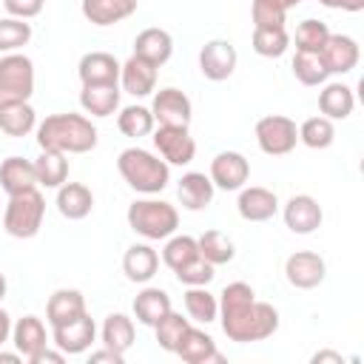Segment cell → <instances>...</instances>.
Here are the masks:
<instances>
[{"label":"cell","mask_w":364,"mask_h":364,"mask_svg":"<svg viewBox=\"0 0 364 364\" xmlns=\"http://www.w3.org/2000/svg\"><path fill=\"white\" fill-rule=\"evenodd\" d=\"M219 321L230 341L250 344L264 341L279 330V310L267 301H259L250 284L230 282L219 293Z\"/></svg>","instance_id":"obj_1"},{"label":"cell","mask_w":364,"mask_h":364,"mask_svg":"<svg viewBox=\"0 0 364 364\" xmlns=\"http://www.w3.org/2000/svg\"><path fill=\"white\" fill-rule=\"evenodd\" d=\"M37 145L40 151H60V154H88L97 148V128L82 114H51L37 125Z\"/></svg>","instance_id":"obj_2"},{"label":"cell","mask_w":364,"mask_h":364,"mask_svg":"<svg viewBox=\"0 0 364 364\" xmlns=\"http://www.w3.org/2000/svg\"><path fill=\"white\" fill-rule=\"evenodd\" d=\"M117 171L139 193H159L171 182V165L145 148H125L117 156Z\"/></svg>","instance_id":"obj_3"},{"label":"cell","mask_w":364,"mask_h":364,"mask_svg":"<svg viewBox=\"0 0 364 364\" xmlns=\"http://www.w3.org/2000/svg\"><path fill=\"white\" fill-rule=\"evenodd\" d=\"M128 228L151 242L168 239L179 228V213L162 199H136L128 205Z\"/></svg>","instance_id":"obj_4"},{"label":"cell","mask_w":364,"mask_h":364,"mask_svg":"<svg viewBox=\"0 0 364 364\" xmlns=\"http://www.w3.org/2000/svg\"><path fill=\"white\" fill-rule=\"evenodd\" d=\"M43 216H46V199L37 188H31V191L9 196V205L3 213V228L14 239H31L40 233Z\"/></svg>","instance_id":"obj_5"},{"label":"cell","mask_w":364,"mask_h":364,"mask_svg":"<svg viewBox=\"0 0 364 364\" xmlns=\"http://www.w3.org/2000/svg\"><path fill=\"white\" fill-rule=\"evenodd\" d=\"M34 94V63L26 54H3L0 57V105L28 102Z\"/></svg>","instance_id":"obj_6"},{"label":"cell","mask_w":364,"mask_h":364,"mask_svg":"<svg viewBox=\"0 0 364 364\" xmlns=\"http://www.w3.org/2000/svg\"><path fill=\"white\" fill-rule=\"evenodd\" d=\"M256 142L267 156H284L299 142V128L284 114H267L256 122Z\"/></svg>","instance_id":"obj_7"},{"label":"cell","mask_w":364,"mask_h":364,"mask_svg":"<svg viewBox=\"0 0 364 364\" xmlns=\"http://www.w3.org/2000/svg\"><path fill=\"white\" fill-rule=\"evenodd\" d=\"M154 145L168 165H188L196 156V142L182 125H159L154 131Z\"/></svg>","instance_id":"obj_8"},{"label":"cell","mask_w":364,"mask_h":364,"mask_svg":"<svg viewBox=\"0 0 364 364\" xmlns=\"http://www.w3.org/2000/svg\"><path fill=\"white\" fill-rule=\"evenodd\" d=\"M151 114H154V122H159V125H182V128H188L191 117H193V105H191L185 91H179V88H159L154 94Z\"/></svg>","instance_id":"obj_9"},{"label":"cell","mask_w":364,"mask_h":364,"mask_svg":"<svg viewBox=\"0 0 364 364\" xmlns=\"http://www.w3.org/2000/svg\"><path fill=\"white\" fill-rule=\"evenodd\" d=\"M284 276H287V282H290L293 287H299V290H313V287H318V284L324 282L327 264H324V259H321L318 253H313V250H296V253H290L287 262H284Z\"/></svg>","instance_id":"obj_10"},{"label":"cell","mask_w":364,"mask_h":364,"mask_svg":"<svg viewBox=\"0 0 364 364\" xmlns=\"http://www.w3.org/2000/svg\"><path fill=\"white\" fill-rule=\"evenodd\" d=\"M51 330H54V333H51L54 347L63 350L65 355H80V353H85V350L94 344V338H97V324H94V318H91L88 313H82L80 318H74V321H68V324L51 327Z\"/></svg>","instance_id":"obj_11"},{"label":"cell","mask_w":364,"mask_h":364,"mask_svg":"<svg viewBox=\"0 0 364 364\" xmlns=\"http://www.w3.org/2000/svg\"><path fill=\"white\" fill-rule=\"evenodd\" d=\"M247 176H250V162L239 151H222L210 162V182H213V188L239 191V188H245Z\"/></svg>","instance_id":"obj_12"},{"label":"cell","mask_w":364,"mask_h":364,"mask_svg":"<svg viewBox=\"0 0 364 364\" xmlns=\"http://www.w3.org/2000/svg\"><path fill=\"white\" fill-rule=\"evenodd\" d=\"M236 60H239V54L228 40H210L199 51V71L208 80L222 82L236 71Z\"/></svg>","instance_id":"obj_13"},{"label":"cell","mask_w":364,"mask_h":364,"mask_svg":"<svg viewBox=\"0 0 364 364\" xmlns=\"http://www.w3.org/2000/svg\"><path fill=\"white\" fill-rule=\"evenodd\" d=\"M282 216H284V225H287L293 233H299V236L313 233L316 228H321V219H324L321 205H318L310 193L290 196L287 205H284V210H282Z\"/></svg>","instance_id":"obj_14"},{"label":"cell","mask_w":364,"mask_h":364,"mask_svg":"<svg viewBox=\"0 0 364 364\" xmlns=\"http://www.w3.org/2000/svg\"><path fill=\"white\" fill-rule=\"evenodd\" d=\"M173 353L182 361H188V364H222L225 361V355L216 350V341L205 330H196L191 324L182 333V338H179V344H176Z\"/></svg>","instance_id":"obj_15"},{"label":"cell","mask_w":364,"mask_h":364,"mask_svg":"<svg viewBox=\"0 0 364 364\" xmlns=\"http://www.w3.org/2000/svg\"><path fill=\"white\" fill-rule=\"evenodd\" d=\"M119 68H122V63H117L114 54L88 51V54H82L77 74H80L82 85H114V82H119Z\"/></svg>","instance_id":"obj_16"},{"label":"cell","mask_w":364,"mask_h":364,"mask_svg":"<svg viewBox=\"0 0 364 364\" xmlns=\"http://www.w3.org/2000/svg\"><path fill=\"white\" fill-rule=\"evenodd\" d=\"M358 57H361L358 43L350 34H333L330 31V37H327V43L321 48V60H324V65H327L330 74H347V71H353L358 65Z\"/></svg>","instance_id":"obj_17"},{"label":"cell","mask_w":364,"mask_h":364,"mask_svg":"<svg viewBox=\"0 0 364 364\" xmlns=\"http://www.w3.org/2000/svg\"><path fill=\"white\" fill-rule=\"evenodd\" d=\"M239 191H242V193H239L236 208H239V216H242L245 222H267V219L276 216V210H279V199H276L273 191L259 188V185L239 188Z\"/></svg>","instance_id":"obj_18"},{"label":"cell","mask_w":364,"mask_h":364,"mask_svg":"<svg viewBox=\"0 0 364 364\" xmlns=\"http://www.w3.org/2000/svg\"><path fill=\"white\" fill-rule=\"evenodd\" d=\"M119 82H122V88L128 94L148 97L156 88V65L148 63V60H142V57H136V54H131L122 63V68H119Z\"/></svg>","instance_id":"obj_19"},{"label":"cell","mask_w":364,"mask_h":364,"mask_svg":"<svg viewBox=\"0 0 364 364\" xmlns=\"http://www.w3.org/2000/svg\"><path fill=\"white\" fill-rule=\"evenodd\" d=\"M85 313V296L74 287H60L48 296V304H46V318L51 327H60V324H68L74 318H80Z\"/></svg>","instance_id":"obj_20"},{"label":"cell","mask_w":364,"mask_h":364,"mask_svg":"<svg viewBox=\"0 0 364 364\" xmlns=\"http://www.w3.org/2000/svg\"><path fill=\"white\" fill-rule=\"evenodd\" d=\"M134 54L142 57V60H148V63H154V65L159 68V65H165V63L171 60V54H173V37H171L165 28H156V26L142 28V31L136 34V40H134Z\"/></svg>","instance_id":"obj_21"},{"label":"cell","mask_w":364,"mask_h":364,"mask_svg":"<svg viewBox=\"0 0 364 364\" xmlns=\"http://www.w3.org/2000/svg\"><path fill=\"white\" fill-rule=\"evenodd\" d=\"M91 208H94V193H91L88 185H82V182H63L57 188V210L65 219H71V222L85 219L91 213Z\"/></svg>","instance_id":"obj_22"},{"label":"cell","mask_w":364,"mask_h":364,"mask_svg":"<svg viewBox=\"0 0 364 364\" xmlns=\"http://www.w3.org/2000/svg\"><path fill=\"white\" fill-rule=\"evenodd\" d=\"M139 0H82V17L94 26H117L136 11Z\"/></svg>","instance_id":"obj_23"},{"label":"cell","mask_w":364,"mask_h":364,"mask_svg":"<svg viewBox=\"0 0 364 364\" xmlns=\"http://www.w3.org/2000/svg\"><path fill=\"white\" fill-rule=\"evenodd\" d=\"M11 344L23 358L37 355L43 347H48V336H46V324L37 316H23L14 327H11Z\"/></svg>","instance_id":"obj_24"},{"label":"cell","mask_w":364,"mask_h":364,"mask_svg":"<svg viewBox=\"0 0 364 364\" xmlns=\"http://www.w3.org/2000/svg\"><path fill=\"white\" fill-rule=\"evenodd\" d=\"M0 188H3L9 196L37 188L34 162H28V159H23V156H9V159H3V165H0Z\"/></svg>","instance_id":"obj_25"},{"label":"cell","mask_w":364,"mask_h":364,"mask_svg":"<svg viewBox=\"0 0 364 364\" xmlns=\"http://www.w3.org/2000/svg\"><path fill=\"white\" fill-rule=\"evenodd\" d=\"M156 267H159V256L151 245H131L122 256V273L128 276V282L145 284L156 276Z\"/></svg>","instance_id":"obj_26"},{"label":"cell","mask_w":364,"mask_h":364,"mask_svg":"<svg viewBox=\"0 0 364 364\" xmlns=\"http://www.w3.org/2000/svg\"><path fill=\"white\" fill-rule=\"evenodd\" d=\"M213 191H216V188H213L210 176H205V173H199V171L182 173L179 188H176L179 202H182V208H188V210H202V208H208L210 199H213Z\"/></svg>","instance_id":"obj_27"},{"label":"cell","mask_w":364,"mask_h":364,"mask_svg":"<svg viewBox=\"0 0 364 364\" xmlns=\"http://www.w3.org/2000/svg\"><path fill=\"white\" fill-rule=\"evenodd\" d=\"M355 108V97L353 88L344 82H327L318 94V111L327 119H347Z\"/></svg>","instance_id":"obj_28"},{"label":"cell","mask_w":364,"mask_h":364,"mask_svg":"<svg viewBox=\"0 0 364 364\" xmlns=\"http://www.w3.org/2000/svg\"><path fill=\"white\" fill-rule=\"evenodd\" d=\"M171 296L162 290V287H145L136 293L134 299V316L139 324L145 327H154L165 313H171Z\"/></svg>","instance_id":"obj_29"},{"label":"cell","mask_w":364,"mask_h":364,"mask_svg":"<svg viewBox=\"0 0 364 364\" xmlns=\"http://www.w3.org/2000/svg\"><path fill=\"white\" fill-rule=\"evenodd\" d=\"M80 105L91 117H111L119 108V85H82Z\"/></svg>","instance_id":"obj_30"},{"label":"cell","mask_w":364,"mask_h":364,"mask_svg":"<svg viewBox=\"0 0 364 364\" xmlns=\"http://www.w3.org/2000/svg\"><path fill=\"white\" fill-rule=\"evenodd\" d=\"M37 128V114L28 102L0 105V131L6 136H26Z\"/></svg>","instance_id":"obj_31"},{"label":"cell","mask_w":364,"mask_h":364,"mask_svg":"<svg viewBox=\"0 0 364 364\" xmlns=\"http://www.w3.org/2000/svg\"><path fill=\"white\" fill-rule=\"evenodd\" d=\"M34 171H37V185H43V188H60L68 179V159L60 151H43L34 159Z\"/></svg>","instance_id":"obj_32"},{"label":"cell","mask_w":364,"mask_h":364,"mask_svg":"<svg viewBox=\"0 0 364 364\" xmlns=\"http://www.w3.org/2000/svg\"><path fill=\"white\" fill-rule=\"evenodd\" d=\"M196 247H199V256H202L205 262H210L213 267H216V264H228V262L236 256L233 242H230L222 230H205V233L196 239Z\"/></svg>","instance_id":"obj_33"},{"label":"cell","mask_w":364,"mask_h":364,"mask_svg":"<svg viewBox=\"0 0 364 364\" xmlns=\"http://www.w3.org/2000/svg\"><path fill=\"white\" fill-rule=\"evenodd\" d=\"M102 344L125 355L128 347L134 344V321L125 313H111L102 324Z\"/></svg>","instance_id":"obj_34"},{"label":"cell","mask_w":364,"mask_h":364,"mask_svg":"<svg viewBox=\"0 0 364 364\" xmlns=\"http://www.w3.org/2000/svg\"><path fill=\"white\" fill-rule=\"evenodd\" d=\"M293 74L301 85H321L330 71L321 60V51H296L293 57Z\"/></svg>","instance_id":"obj_35"},{"label":"cell","mask_w":364,"mask_h":364,"mask_svg":"<svg viewBox=\"0 0 364 364\" xmlns=\"http://www.w3.org/2000/svg\"><path fill=\"white\" fill-rule=\"evenodd\" d=\"M333 139H336V128H333V119H327V117H310L299 128V142H304L313 151L330 148Z\"/></svg>","instance_id":"obj_36"},{"label":"cell","mask_w":364,"mask_h":364,"mask_svg":"<svg viewBox=\"0 0 364 364\" xmlns=\"http://www.w3.org/2000/svg\"><path fill=\"white\" fill-rule=\"evenodd\" d=\"M117 125H119V131H122L125 136L139 139V136H148V134L154 131L156 122H154L151 108H145V105H128V108L119 111Z\"/></svg>","instance_id":"obj_37"},{"label":"cell","mask_w":364,"mask_h":364,"mask_svg":"<svg viewBox=\"0 0 364 364\" xmlns=\"http://www.w3.org/2000/svg\"><path fill=\"white\" fill-rule=\"evenodd\" d=\"M185 310L196 321H213L219 316V299L208 287H188L185 290Z\"/></svg>","instance_id":"obj_38"},{"label":"cell","mask_w":364,"mask_h":364,"mask_svg":"<svg viewBox=\"0 0 364 364\" xmlns=\"http://www.w3.org/2000/svg\"><path fill=\"white\" fill-rule=\"evenodd\" d=\"M327 37H330L327 23L307 17V20H301V23L296 26V34H293L296 51H321L324 43H327Z\"/></svg>","instance_id":"obj_39"},{"label":"cell","mask_w":364,"mask_h":364,"mask_svg":"<svg viewBox=\"0 0 364 364\" xmlns=\"http://www.w3.org/2000/svg\"><path fill=\"white\" fill-rule=\"evenodd\" d=\"M250 43L259 57H282L290 46V37L284 28H253Z\"/></svg>","instance_id":"obj_40"},{"label":"cell","mask_w":364,"mask_h":364,"mask_svg":"<svg viewBox=\"0 0 364 364\" xmlns=\"http://www.w3.org/2000/svg\"><path fill=\"white\" fill-rule=\"evenodd\" d=\"M188 330V318H182V313H165L156 324H154V333H156V344L165 350V353H173L182 333Z\"/></svg>","instance_id":"obj_41"},{"label":"cell","mask_w":364,"mask_h":364,"mask_svg":"<svg viewBox=\"0 0 364 364\" xmlns=\"http://www.w3.org/2000/svg\"><path fill=\"white\" fill-rule=\"evenodd\" d=\"M199 256V247H196V239L193 236H168V242H165V247H162V262L171 267V270H176V267H182L185 262H191V259H196Z\"/></svg>","instance_id":"obj_42"},{"label":"cell","mask_w":364,"mask_h":364,"mask_svg":"<svg viewBox=\"0 0 364 364\" xmlns=\"http://www.w3.org/2000/svg\"><path fill=\"white\" fill-rule=\"evenodd\" d=\"M28 40H31V23H26L20 17H3L0 20V51L3 54L23 48Z\"/></svg>","instance_id":"obj_43"},{"label":"cell","mask_w":364,"mask_h":364,"mask_svg":"<svg viewBox=\"0 0 364 364\" xmlns=\"http://www.w3.org/2000/svg\"><path fill=\"white\" fill-rule=\"evenodd\" d=\"M176 273V279H179V284H185V287H208L210 282H213V264L210 262H205L202 256H196V259H191V262H185L182 267H176L173 270Z\"/></svg>","instance_id":"obj_44"},{"label":"cell","mask_w":364,"mask_h":364,"mask_svg":"<svg viewBox=\"0 0 364 364\" xmlns=\"http://www.w3.org/2000/svg\"><path fill=\"white\" fill-rule=\"evenodd\" d=\"M250 17H253V28H284L287 11L276 0H253Z\"/></svg>","instance_id":"obj_45"},{"label":"cell","mask_w":364,"mask_h":364,"mask_svg":"<svg viewBox=\"0 0 364 364\" xmlns=\"http://www.w3.org/2000/svg\"><path fill=\"white\" fill-rule=\"evenodd\" d=\"M46 0H3V9L9 11V17H20V20H31L43 11Z\"/></svg>","instance_id":"obj_46"},{"label":"cell","mask_w":364,"mask_h":364,"mask_svg":"<svg viewBox=\"0 0 364 364\" xmlns=\"http://www.w3.org/2000/svg\"><path fill=\"white\" fill-rule=\"evenodd\" d=\"M88 361H91V364H102V361L122 364V361H125V355H122V353H117V350H111V347H102V350H94V353L88 355Z\"/></svg>","instance_id":"obj_47"},{"label":"cell","mask_w":364,"mask_h":364,"mask_svg":"<svg viewBox=\"0 0 364 364\" xmlns=\"http://www.w3.org/2000/svg\"><path fill=\"white\" fill-rule=\"evenodd\" d=\"M28 361H31V364H46V361H48V364H63V361H65V353H63V350H48V347H43V350H40L37 355H31Z\"/></svg>","instance_id":"obj_48"},{"label":"cell","mask_w":364,"mask_h":364,"mask_svg":"<svg viewBox=\"0 0 364 364\" xmlns=\"http://www.w3.org/2000/svg\"><path fill=\"white\" fill-rule=\"evenodd\" d=\"M324 361H333V364H344V355L336 353V350H318L313 355V364H324Z\"/></svg>","instance_id":"obj_49"},{"label":"cell","mask_w":364,"mask_h":364,"mask_svg":"<svg viewBox=\"0 0 364 364\" xmlns=\"http://www.w3.org/2000/svg\"><path fill=\"white\" fill-rule=\"evenodd\" d=\"M9 336H11V316L0 307V347L9 341Z\"/></svg>","instance_id":"obj_50"},{"label":"cell","mask_w":364,"mask_h":364,"mask_svg":"<svg viewBox=\"0 0 364 364\" xmlns=\"http://www.w3.org/2000/svg\"><path fill=\"white\" fill-rule=\"evenodd\" d=\"M341 9H344V11H361V9H364V0H344Z\"/></svg>","instance_id":"obj_51"},{"label":"cell","mask_w":364,"mask_h":364,"mask_svg":"<svg viewBox=\"0 0 364 364\" xmlns=\"http://www.w3.org/2000/svg\"><path fill=\"white\" fill-rule=\"evenodd\" d=\"M20 358H23L20 353H3L0 350V361H20Z\"/></svg>","instance_id":"obj_52"},{"label":"cell","mask_w":364,"mask_h":364,"mask_svg":"<svg viewBox=\"0 0 364 364\" xmlns=\"http://www.w3.org/2000/svg\"><path fill=\"white\" fill-rule=\"evenodd\" d=\"M321 6H327V9H341L344 6V0H318Z\"/></svg>","instance_id":"obj_53"},{"label":"cell","mask_w":364,"mask_h":364,"mask_svg":"<svg viewBox=\"0 0 364 364\" xmlns=\"http://www.w3.org/2000/svg\"><path fill=\"white\" fill-rule=\"evenodd\" d=\"M276 3H279V6L284 9V11H290V9H293V6H299L301 0H276Z\"/></svg>","instance_id":"obj_54"},{"label":"cell","mask_w":364,"mask_h":364,"mask_svg":"<svg viewBox=\"0 0 364 364\" xmlns=\"http://www.w3.org/2000/svg\"><path fill=\"white\" fill-rule=\"evenodd\" d=\"M6 290H9V284H6V276L0 273V301L6 299Z\"/></svg>","instance_id":"obj_55"}]
</instances>
